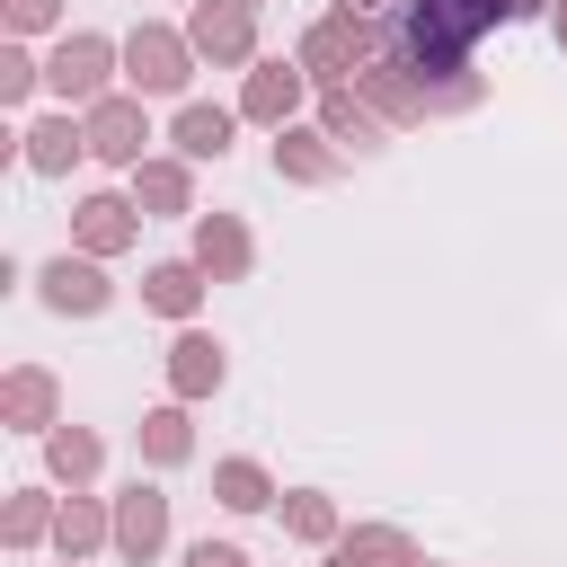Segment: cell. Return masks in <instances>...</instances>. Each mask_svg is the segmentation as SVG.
Instances as JSON below:
<instances>
[{
  "instance_id": "obj_1",
  "label": "cell",
  "mask_w": 567,
  "mask_h": 567,
  "mask_svg": "<svg viewBox=\"0 0 567 567\" xmlns=\"http://www.w3.org/2000/svg\"><path fill=\"white\" fill-rule=\"evenodd\" d=\"M487 18H496V0H416V9H408V53L443 71V62H461V44H470Z\"/></svg>"
}]
</instances>
